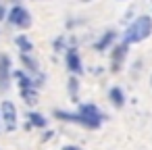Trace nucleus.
<instances>
[{
	"mask_svg": "<svg viewBox=\"0 0 152 150\" xmlns=\"http://www.w3.org/2000/svg\"><path fill=\"white\" fill-rule=\"evenodd\" d=\"M9 67H11L9 56L2 54V56H0V86H2V88H7L9 81H11V69Z\"/></svg>",
	"mask_w": 152,
	"mask_h": 150,
	"instance_id": "5",
	"label": "nucleus"
},
{
	"mask_svg": "<svg viewBox=\"0 0 152 150\" xmlns=\"http://www.w3.org/2000/svg\"><path fill=\"white\" fill-rule=\"evenodd\" d=\"M0 19H4V9L0 7Z\"/></svg>",
	"mask_w": 152,
	"mask_h": 150,
	"instance_id": "12",
	"label": "nucleus"
},
{
	"mask_svg": "<svg viewBox=\"0 0 152 150\" xmlns=\"http://www.w3.org/2000/svg\"><path fill=\"white\" fill-rule=\"evenodd\" d=\"M63 150H81V148H77V146H65Z\"/></svg>",
	"mask_w": 152,
	"mask_h": 150,
	"instance_id": "11",
	"label": "nucleus"
},
{
	"mask_svg": "<svg viewBox=\"0 0 152 150\" xmlns=\"http://www.w3.org/2000/svg\"><path fill=\"white\" fill-rule=\"evenodd\" d=\"M110 100H113L115 106H121V104H123V92H121L119 88H113V90H110Z\"/></svg>",
	"mask_w": 152,
	"mask_h": 150,
	"instance_id": "7",
	"label": "nucleus"
},
{
	"mask_svg": "<svg viewBox=\"0 0 152 150\" xmlns=\"http://www.w3.org/2000/svg\"><path fill=\"white\" fill-rule=\"evenodd\" d=\"M152 34V19L150 17H140V19H135L131 25H129V29L125 31V42H142V40H146L148 36Z\"/></svg>",
	"mask_w": 152,
	"mask_h": 150,
	"instance_id": "1",
	"label": "nucleus"
},
{
	"mask_svg": "<svg viewBox=\"0 0 152 150\" xmlns=\"http://www.w3.org/2000/svg\"><path fill=\"white\" fill-rule=\"evenodd\" d=\"M0 113H2V121L7 125L9 131H15L17 129V110H15V104L13 102H2V106H0Z\"/></svg>",
	"mask_w": 152,
	"mask_h": 150,
	"instance_id": "3",
	"label": "nucleus"
},
{
	"mask_svg": "<svg viewBox=\"0 0 152 150\" xmlns=\"http://www.w3.org/2000/svg\"><path fill=\"white\" fill-rule=\"evenodd\" d=\"M29 117H31V123H34V125H38V127H44V125H46V119H44L42 115H38V113H31Z\"/></svg>",
	"mask_w": 152,
	"mask_h": 150,
	"instance_id": "8",
	"label": "nucleus"
},
{
	"mask_svg": "<svg viewBox=\"0 0 152 150\" xmlns=\"http://www.w3.org/2000/svg\"><path fill=\"white\" fill-rule=\"evenodd\" d=\"M67 65H69V69L75 71V73L81 71V63H79V56H77L75 50H69V54H67Z\"/></svg>",
	"mask_w": 152,
	"mask_h": 150,
	"instance_id": "6",
	"label": "nucleus"
},
{
	"mask_svg": "<svg viewBox=\"0 0 152 150\" xmlns=\"http://www.w3.org/2000/svg\"><path fill=\"white\" fill-rule=\"evenodd\" d=\"M110 40H113V34H106V38H104V40H100L96 48H98V50H102V48H106V44H108Z\"/></svg>",
	"mask_w": 152,
	"mask_h": 150,
	"instance_id": "9",
	"label": "nucleus"
},
{
	"mask_svg": "<svg viewBox=\"0 0 152 150\" xmlns=\"http://www.w3.org/2000/svg\"><path fill=\"white\" fill-rule=\"evenodd\" d=\"M11 21H13L17 27H21V29H25V27L31 25V17H29V13H27L25 9H21V7H15V9H13V13H11Z\"/></svg>",
	"mask_w": 152,
	"mask_h": 150,
	"instance_id": "4",
	"label": "nucleus"
},
{
	"mask_svg": "<svg viewBox=\"0 0 152 150\" xmlns=\"http://www.w3.org/2000/svg\"><path fill=\"white\" fill-rule=\"evenodd\" d=\"M19 44H21V46L25 48V52H29V50H31V46H29V42H27L25 38H19Z\"/></svg>",
	"mask_w": 152,
	"mask_h": 150,
	"instance_id": "10",
	"label": "nucleus"
},
{
	"mask_svg": "<svg viewBox=\"0 0 152 150\" xmlns=\"http://www.w3.org/2000/svg\"><path fill=\"white\" fill-rule=\"evenodd\" d=\"M100 119H102V117H100L98 108L92 106V104H83L81 110H79V115L73 117V121H81V123H86L88 127H98V125H100Z\"/></svg>",
	"mask_w": 152,
	"mask_h": 150,
	"instance_id": "2",
	"label": "nucleus"
}]
</instances>
